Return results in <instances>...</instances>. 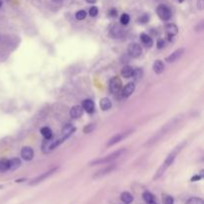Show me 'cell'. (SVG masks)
<instances>
[{"label":"cell","mask_w":204,"mask_h":204,"mask_svg":"<svg viewBox=\"0 0 204 204\" xmlns=\"http://www.w3.org/2000/svg\"><path fill=\"white\" fill-rule=\"evenodd\" d=\"M54 2H57V3H59V2H62L63 0H53Z\"/></svg>","instance_id":"ab89813d"},{"label":"cell","mask_w":204,"mask_h":204,"mask_svg":"<svg viewBox=\"0 0 204 204\" xmlns=\"http://www.w3.org/2000/svg\"><path fill=\"white\" fill-rule=\"evenodd\" d=\"M163 203L164 204H173L174 199L170 195H163Z\"/></svg>","instance_id":"4dcf8cb0"},{"label":"cell","mask_w":204,"mask_h":204,"mask_svg":"<svg viewBox=\"0 0 204 204\" xmlns=\"http://www.w3.org/2000/svg\"><path fill=\"white\" fill-rule=\"evenodd\" d=\"M95 124H87L86 127L83 129V132L85 133H92L94 129H95Z\"/></svg>","instance_id":"1f68e13d"},{"label":"cell","mask_w":204,"mask_h":204,"mask_svg":"<svg viewBox=\"0 0 204 204\" xmlns=\"http://www.w3.org/2000/svg\"><path fill=\"white\" fill-rule=\"evenodd\" d=\"M9 169L8 167V160L6 159H0V172H4Z\"/></svg>","instance_id":"83f0119b"},{"label":"cell","mask_w":204,"mask_h":204,"mask_svg":"<svg viewBox=\"0 0 204 204\" xmlns=\"http://www.w3.org/2000/svg\"><path fill=\"white\" fill-rule=\"evenodd\" d=\"M98 13H99V9H98V7H96V6H93V7H91V8H90V10H89V14H90V16H92V17H96V16L98 15Z\"/></svg>","instance_id":"d6a6232c"},{"label":"cell","mask_w":204,"mask_h":204,"mask_svg":"<svg viewBox=\"0 0 204 204\" xmlns=\"http://www.w3.org/2000/svg\"><path fill=\"white\" fill-rule=\"evenodd\" d=\"M116 169V164H112V165H108L105 168L101 169V170L97 171L96 173L94 174L93 178H99V177H102V176H105L107 174H108V173H111L112 170H115Z\"/></svg>","instance_id":"8fae6325"},{"label":"cell","mask_w":204,"mask_h":204,"mask_svg":"<svg viewBox=\"0 0 204 204\" xmlns=\"http://www.w3.org/2000/svg\"><path fill=\"white\" fill-rule=\"evenodd\" d=\"M120 200L124 204H131L133 201V196L129 192H123L120 194Z\"/></svg>","instance_id":"44dd1931"},{"label":"cell","mask_w":204,"mask_h":204,"mask_svg":"<svg viewBox=\"0 0 204 204\" xmlns=\"http://www.w3.org/2000/svg\"><path fill=\"white\" fill-rule=\"evenodd\" d=\"M150 204H158V203H156V201H154V202H153V203H150Z\"/></svg>","instance_id":"b9f144b4"},{"label":"cell","mask_w":204,"mask_h":204,"mask_svg":"<svg viewBox=\"0 0 204 204\" xmlns=\"http://www.w3.org/2000/svg\"><path fill=\"white\" fill-rule=\"evenodd\" d=\"M141 41L142 42V44L144 45H145L146 47H151L153 46V39H151L147 34H145V33H142V34H141Z\"/></svg>","instance_id":"ffe728a7"},{"label":"cell","mask_w":204,"mask_h":204,"mask_svg":"<svg viewBox=\"0 0 204 204\" xmlns=\"http://www.w3.org/2000/svg\"><path fill=\"white\" fill-rule=\"evenodd\" d=\"M21 165V160L18 157H13L8 160V167L10 170H16Z\"/></svg>","instance_id":"2e32d148"},{"label":"cell","mask_w":204,"mask_h":204,"mask_svg":"<svg viewBox=\"0 0 204 204\" xmlns=\"http://www.w3.org/2000/svg\"><path fill=\"white\" fill-rule=\"evenodd\" d=\"M86 1L88 2V3H91V4H93V3H95V2H96L97 0H86Z\"/></svg>","instance_id":"f35d334b"},{"label":"cell","mask_w":204,"mask_h":204,"mask_svg":"<svg viewBox=\"0 0 204 204\" xmlns=\"http://www.w3.org/2000/svg\"><path fill=\"white\" fill-rule=\"evenodd\" d=\"M82 108H83V110H85L87 112L92 114L95 111V103L90 99L85 100V101H83V104H82Z\"/></svg>","instance_id":"9a60e30c"},{"label":"cell","mask_w":204,"mask_h":204,"mask_svg":"<svg viewBox=\"0 0 204 204\" xmlns=\"http://www.w3.org/2000/svg\"><path fill=\"white\" fill-rule=\"evenodd\" d=\"M3 188V185H0V189H2Z\"/></svg>","instance_id":"7bdbcfd3"},{"label":"cell","mask_w":204,"mask_h":204,"mask_svg":"<svg viewBox=\"0 0 204 204\" xmlns=\"http://www.w3.org/2000/svg\"><path fill=\"white\" fill-rule=\"evenodd\" d=\"M203 171H201V173L200 174H196V175H194V176H192V178H191V181L192 182H194V181H198V180H200V179H202V177H203Z\"/></svg>","instance_id":"e575fe53"},{"label":"cell","mask_w":204,"mask_h":204,"mask_svg":"<svg viewBox=\"0 0 204 204\" xmlns=\"http://www.w3.org/2000/svg\"><path fill=\"white\" fill-rule=\"evenodd\" d=\"M34 156V150L32 149V147L30 146H24L22 149H21V157L24 160H31Z\"/></svg>","instance_id":"30bf717a"},{"label":"cell","mask_w":204,"mask_h":204,"mask_svg":"<svg viewBox=\"0 0 204 204\" xmlns=\"http://www.w3.org/2000/svg\"><path fill=\"white\" fill-rule=\"evenodd\" d=\"M129 20H131V17H129V15L127 14V13H124V14L120 16V22L121 25H128L129 22Z\"/></svg>","instance_id":"4316f807"},{"label":"cell","mask_w":204,"mask_h":204,"mask_svg":"<svg viewBox=\"0 0 204 204\" xmlns=\"http://www.w3.org/2000/svg\"><path fill=\"white\" fill-rule=\"evenodd\" d=\"M111 33H112V35L114 36L115 38H119V37H121V36L124 35V30L121 29L120 26L115 25L114 27L112 28Z\"/></svg>","instance_id":"603a6c76"},{"label":"cell","mask_w":204,"mask_h":204,"mask_svg":"<svg viewBox=\"0 0 204 204\" xmlns=\"http://www.w3.org/2000/svg\"><path fill=\"white\" fill-rule=\"evenodd\" d=\"M1 6H2V0H0V8H1Z\"/></svg>","instance_id":"60d3db41"},{"label":"cell","mask_w":204,"mask_h":204,"mask_svg":"<svg viewBox=\"0 0 204 204\" xmlns=\"http://www.w3.org/2000/svg\"><path fill=\"white\" fill-rule=\"evenodd\" d=\"M84 112V110L83 108H82L81 106H74L72 107L71 111H70V115L73 119H79L82 116V115H83Z\"/></svg>","instance_id":"5bb4252c"},{"label":"cell","mask_w":204,"mask_h":204,"mask_svg":"<svg viewBox=\"0 0 204 204\" xmlns=\"http://www.w3.org/2000/svg\"><path fill=\"white\" fill-rule=\"evenodd\" d=\"M156 13H157L158 17L163 21H167L171 18V11L166 5H159L156 8Z\"/></svg>","instance_id":"5b68a950"},{"label":"cell","mask_w":204,"mask_h":204,"mask_svg":"<svg viewBox=\"0 0 204 204\" xmlns=\"http://www.w3.org/2000/svg\"><path fill=\"white\" fill-rule=\"evenodd\" d=\"M149 20V16L147 14H144L142 16L140 17V19H138V21H140L141 23H146Z\"/></svg>","instance_id":"836d02e7"},{"label":"cell","mask_w":204,"mask_h":204,"mask_svg":"<svg viewBox=\"0 0 204 204\" xmlns=\"http://www.w3.org/2000/svg\"><path fill=\"white\" fill-rule=\"evenodd\" d=\"M121 87H123V84L118 77H114L110 81V91L112 94H118L121 90Z\"/></svg>","instance_id":"ba28073f"},{"label":"cell","mask_w":204,"mask_h":204,"mask_svg":"<svg viewBox=\"0 0 204 204\" xmlns=\"http://www.w3.org/2000/svg\"><path fill=\"white\" fill-rule=\"evenodd\" d=\"M133 77L134 78V80H140V79H141V77H142V70H141V69H140V68L133 69Z\"/></svg>","instance_id":"f1b7e54d"},{"label":"cell","mask_w":204,"mask_h":204,"mask_svg":"<svg viewBox=\"0 0 204 204\" xmlns=\"http://www.w3.org/2000/svg\"><path fill=\"white\" fill-rule=\"evenodd\" d=\"M40 132H41V134L46 138V140H50V138L53 137V133H52L51 129H49V128H47V127L42 128Z\"/></svg>","instance_id":"d4e9b609"},{"label":"cell","mask_w":204,"mask_h":204,"mask_svg":"<svg viewBox=\"0 0 204 204\" xmlns=\"http://www.w3.org/2000/svg\"><path fill=\"white\" fill-rule=\"evenodd\" d=\"M153 70L155 74H161L164 71V64L161 60H156L153 65Z\"/></svg>","instance_id":"e0dca14e"},{"label":"cell","mask_w":204,"mask_h":204,"mask_svg":"<svg viewBox=\"0 0 204 204\" xmlns=\"http://www.w3.org/2000/svg\"><path fill=\"white\" fill-rule=\"evenodd\" d=\"M134 90H136V85H134L133 83L127 84L124 87L123 92H121V94H123V97L124 98H129L134 92Z\"/></svg>","instance_id":"4fadbf2b"},{"label":"cell","mask_w":204,"mask_h":204,"mask_svg":"<svg viewBox=\"0 0 204 204\" xmlns=\"http://www.w3.org/2000/svg\"><path fill=\"white\" fill-rule=\"evenodd\" d=\"M108 15H110L111 17H116V15H118V11H116L115 8H112V9L108 11Z\"/></svg>","instance_id":"d590c367"},{"label":"cell","mask_w":204,"mask_h":204,"mask_svg":"<svg viewBox=\"0 0 204 204\" xmlns=\"http://www.w3.org/2000/svg\"><path fill=\"white\" fill-rule=\"evenodd\" d=\"M165 30H166V33L169 37V40H171V37L175 36L177 33H178V28L177 26L173 23H168L165 25Z\"/></svg>","instance_id":"7c38bea8"},{"label":"cell","mask_w":204,"mask_h":204,"mask_svg":"<svg viewBox=\"0 0 204 204\" xmlns=\"http://www.w3.org/2000/svg\"><path fill=\"white\" fill-rule=\"evenodd\" d=\"M100 107L104 112L108 111L112 108V101L108 98H103L100 101Z\"/></svg>","instance_id":"ac0fdd59"},{"label":"cell","mask_w":204,"mask_h":204,"mask_svg":"<svg viewBox=\"0 0 204 204\" xmlns=\"http://www.w3.org/2000/svg\"><path fill=\"white\" fill-rule=\"evenodd\" d=\"M184 145H185V142H183V144H181V145H178L174 149H172V151H171L170 153L167 155V157L165 158V160H164V162L162 163V165L160 166V167L157 169V171L155 172V174H154V176H153V179H154V180H155V179H158L159 177L161 176L164 172H165L166 169L173 163V161H174V159H175V157H176V155L178 154V153L182 149V147L184 146Z\"/></svg>","instance_id":"6da1fadb"},{"label":"cell","mask_w":204,"mask_h":204,"mask_svg":"<svg viewBox=\"0 0 204 204\" xmlns=\"http://www.w3.org/2000/svg\"><path fill=\"white\" fill-rule=\"evenodd\" d=\"M202 3H203V0H199V1H198V8H199V9H200V10L203 9Z\"/></svg>","instance_id":"74e56055"},{"label":"cell","mask_w":204,"mask_h":204,"mask_svg":"<svg viewBox=\"0 0 204 204\" xmlns=\"http://www.w3.org/2000/svg\"><path fill=\"white\" fill-rule=\"evenodd\" d=\"M142 198H144V200L147 203V204H150L155 201V197L153 193H150L149 191H145L142 194Z\"/></svg>","instance_id":"cb8c5ba5"},{"label":"cell","mask_w":204,"mask_h":204,"mask_svg":"<svg viewBox=\"0 0 204 204\" xmlns=\"http://www.w3.org/2000/svg\"><path fill=\"white\" fill-rule=\"evenodd\" d=\"M124 151H125V149H120L116 150V151H115V153H111V154L104 156V157H102V158H99V159L94 160V161H91L89 164H90V165H99V164L110 163V162H112V161H114V160L118 159L120 156L124 153Z\"/></svg>","instance_id":"7a4b0ae2"},{"label":"cell","mask_w":204,"mask_h":204,"mask_svg":"<svg viewBox=\"0 0 204 204\" xmlns=\"http://www.w3.org/2000/svg\"><path fill=\"white\" fill-rule=\"evenodd\" d=\"M185 204H204V201L200 197H190Z\"/></svg>","instance_id":"484cf974"},{"label":"cell","mask_w":204,"mask_h":204,"mask_svg":"<svg viewBox=\"0 0 204 204\" xmlns=\"http://www.w3.org/2000/svg\"><path fill=\"white\" fill-rule=\"evenodd\" d=\"M129 133H132V131H129V132H127V133H116V136H114L110 141H108V142H107V146H112V145H115L116 144H118V142H120V141H123L124 138H125L127 137L129 134Z\"/></svg>","instance_id":"52a82bcc"},{"label":"cell","mask_w":204,"mask_h":204,"mask_svg":"<svg viewBox=\"0 0 204 204\" xmlns=\"http://www.w3.org/2000/svg\"><path fill=\"white\" fill-rule=\"evenodd\" d=\"M75 131H76L75 127H73L72 124H67L63 129V137L69 138L74 133V132Z\"/></svg>","instance_id":"7402d4cb"},{"label":"cell","mask_w":204,"mask_h":204,"mask_svg":"<svg viewBox=\"0 0 204 204\" xmlns=\"http://www.w3.org/2000/svg\"><path fill=\"white\" fill-rule=\"evenodd\" d=\"M120 74H121V76H123L124 78H127V79H129V78L133 77V69L131 66H124V67L121 68Z\"/></svg>","instance_id":"d6986e66"},{"label":"cell","mask_w":204,"mask_h":204,"mask_svg":"<svg viewBox=\"0 0 204 204\" xmlns=\"http://www.w3.org/2000/svg\"><path fill=\"white\" fill-rule=\"evenodd\" d=\"M87 17V12L85 10H80L76 13V18L78 20H84Z\"/></svg>","instance_id":"f546056e"},{"label":"cell","mask_w":204,"mask_h":204,"mask_svg":"<svg viewBox=\"0 0 204 204\" xmlns=\"http://www.w3.org/2000/svg\"><path fill=\"white\" fill-rule=\"evenodd\" d=\"M57 169H58V167H54V168L50 169V170H48V171L42 173L41 175H39V176L35 177L34 179H32L31 181L29 182V184L32 185V186H34V185H37V184H39V183H41L42 181H44L45 179H47V178H48V177H50L51 175H53L54 173L56 172V170H57Z\"/></svg>","instance_id":"277c9868"},{"label":"cell","mask_w":204,"mask_h":204,"mask_svg":"<svg viewBox=\"0 0 204 204\" xmlns=\"http://www.w3.org/2000/svg\"><path fill=\"white\" fill-rule=\"evenodd\" d=\"M128 53L133 58H138L142 53V49L137 43H132L128 47Z\"/></svg>","instance_id":"8992f818"},{"label":"cell","mask_w":204,"mask_h":204,"mask_svg":"<svg viewBox=\"0 0 204 204\" xmlns=\"http://www.w3.org/2000/svg\"><path fill=\"white\" fill-rule=\"evenodd\" d=\"M164 47V40H158L157 42V48L158 49H162Z\"/></svg>","instance_id":"8d00e7d4"},{"label":"cell","mask_w":204,"mask_h":204,"mask_svg":"<svg viewBox=\"0 0 204 204\" xmlns=\"http://www.w3.org/2000/svg\"><path fill=\"white\" fill-rule=\"evenodd\" d=\"M184 53V49L183 48H180V49H177L175 50L174 52H172V53L168 56V57L165 59V61L167 63H173L175 62V61L178 60L182 55Z\"/></svg>","instance_id":"9c48e42d"},{"label":"cell","mask_w":204,"mask_h":204,"mask_svg":"<svg viewBox=\"0 0 204 204\" xmlns=\"http://www.w3.org/2000/svg\"><path fill=\"white\" fill-rule=\"evenodd\" d=\"M123 204H124V203H123Z\"/></svg>","instance_id":"ee69618b"},{"label":"cell","mask_w":204,"mask_h":204,"mask_svg":"<svg viewBox=\"0 0 204 204\" xmlns=\"http://www.w3.org/2000/svg\"><path fill=\"white\" fill-rule=\"evenodd\" d=\"M177 121H178V119H173V120H171L170 121H169V123H167L165 125H164V127H163L161 129H160L158 133H156L154 136L151 137V140H150L149 142H147L146 145H151V144H153V142H156V141L159 140V138H161L163 136H165V134L171 129V128L173 127V124H176Z\"/></svg>","instance_id":"3957f363"}]
</instances>
